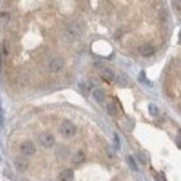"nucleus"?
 Instances as JSON below:
<instances>
[{
  "instance_id": "obj_23",
  "label": "nucleus",
  "mask_w": 181,
  "mask_h": 181,
  "mask_svg": "<svg viewBox=\"0 0 181 181\" xmlns=\"http://www.w3.org/2000/svg\"><path fill=\"white\" fill-rule=\"evenodd\" d=\"M0 112H1V107H0ZM0 124H1V117H0Z\"/></svg>"
},
{
  "instance_id": "obj_6",
  "label": "nucleus",
  "mask_w": 181,
  "mask_h": 181,
  "mask_svg": "<svg viewBox=\"0 0 181 181\" xmlns=\"http://www.w3.org/2000/svg\"><path fill=\"white\" fill-rule=\"evenodd\" d=\"M64 59L63 58H59V57H56V58H53L51 60V63H49V70H51V73H57V72H59L63 67H64Z\"/></svg>"
},
{
  "instance_id": "obj_18",
  "label": "nucleus",
  "mask_w": 181,
  "mask_h": 181,
  "mask_svg": "<svg viewBox=\"0 0 181 181\" xmlns=\"http://www.w3.org/2000/svg\"><path fill=\"white\" fill-rule=\"evenodd\" d=\"M155 181H168L163 172H158L155 174Z\"/></svg>"
},
{
  "instance_id": "obj_16",
  "label": "nucleus",
  "mask_w": 181,
  "mask_h": 181,
  "mask_svg": "<svg viewBox=\"0 0 181 181\" xmlns=\"http://www.w3.org/2000/svg\"><path fill=\"white\" fill-rule=\"evenodd\" d=\"M84 158H85V155H84L83 152H82V151H78V152L74 155V162H77V163L83 162Z\"/></svg>"
},
{
  "instance_id": "obj_19",
  "label": "nucleus",
  "mask_w": 181,
  "mask_h": 181,
  "mask_svg": "<svg viewBox=\"0 0 181 181\" xmlns=\"http://www.w3.org/2000/svg\"><path fill=\"white\" fill-rule=\"evenodd\" d=\"M138 160H139L142 164H145V163H147V158H145V155H144L142 152H139V153H138Z\"/></svg>"
},
{
  "instance_id": "obj_4",
  "label": "nucleus",
  "mask_w": 181,
  "mask_h": 181,
  "mask_svg": "<svg viewBox=\"0 0 181 181\" xmlns=\"http://www.w3.org/2000/svg\"><path fill=\"white\" fill-rule=\"evenodd\" d=\"M14 164H15V168H16L19 172H26L28 167H29V161H28V159L26 158V157L19 155V157H17V158L15 159Z\"/></svg>"
},
{
  "instance_id": "obj_11",
  "label": "nucleus",
  "mask_w": 181,
  "mask_h": 181,
  "mask_svg": "<svg viewBox=\"0 0 181 181\" xmlns=\"http://www.w3.org/2000/svg\"><path fill=\"white\" fill-rule=\"evenodd\" d=\"M148 110H149L150 115L152 116V117H158V116L160 115V110H159V107L157 106L155 104H153V103L149 104Z\"/></svg>"
},
{
  "instance_id": "obj_22",
  "label": "nucleus",
  "mask_w": 181,
  "mask_h": 181,
  "mask_svg": "<svg viewBox=\"0 0 181 181\" xmlns=\"http://www.w3.org/2000/svg\"><path fill=\"white\" fill-rule=\"evenodd\" d=\"M177 142H178V147L180 148V134H178V136H177Z\"/></svg>"
},
{
  "instance_id": "obj_7",
  "label": "nucleus",
  "mask_w": 181,
  "mask_h": 181,
  "mask_svg": "<svg viewBox=\"0 0 181 181\" xmlns=\"http://www.w3.org/2000/svg\"><path fill=\"white\" fill-rule=\"evenodd\" d=\"M59 181H73L74 179V171L72 169H65L59 173Z\"/></svg>"
},
{
  "instance_id": "obj_17",
  "label": "nucleus",
  "mask_w": 181,
  "mask_h": 181,
  "mask_svg": "<svg viewBox=\"0 0 181 181\" xmlns=\"http://www.w3.org/2000/svg\"><path fill=\"white\" fill-rule=\"evenodd\" d=\"M116 82L120 84V85H122V86L128 85V81H126V78L123 76V75H119V76L116 77Z\"/></svg>"
},
{
  "instance_id": "obj_14",
  "label": "nucleus",
  "mask_w": 181,
  "mask_h": 181,
  "mask_svg": "<svg viewBox=\"0 0 181 181\" xmlns=\"http://www.w3.org/2000/svg\"><path fill=\"white\" fill-rule=\"evenodd\" d=\"M106 108H107V113L111 116H115L116 114H117V108H116L114 103H108Z\"/></svg>"
},
{
  "instance_id": "obj_1",
  "label": "nucleus",
  "mask_w": 181,
  "mask_h": 181,
  "mask_svg": "<svg viewBox=\"0 0 181 181\" xmlns=\"http://www.w3.org/2000/svg\"><path fill=\"white\" fill-rule=\"evenodd\" d=\"M76 131H77L76 125L70 121H64L59 125L60 134L63 135V138H65V139H72L76 134Z\"/></svg>"
},
{
  "instance_id": "obj_8",
  "label": "nucleus",
  "mask_w": 181,
  "mask_h": 181,
  "mask_svg": "<svg viewBox=\"0 0 181 181\" xmlns=\"http://www.w3.org/2000/svg\"><path fill=\"white\" fill-rule=\"evenodd\" d=\"M139 53H140V55L144 56V57H149V56L153 55L154 49L151 45H149V44H144V45H142V46L139 47Z\"/></svg>"
},
{
  "instance_id": "obj_13",
  "label": "nucleus",
  "mask_w": 181,
  "mask_h": 181,
  "mask_svg": "<svg viewBox=\"0 0 181 181\" xmlns=\"http://www.w3.org/2000/svg\"><path fill=\"white\" fill-rule=\"evenodd\" d=\"M126 162L129 164V167L132 169V170H134V171H138V166H136V163H135V160L133 159L132 155H128L126 157Z\"/></svg>"
},
{
  "instance_id": "obj_21",
  "label": "nucleus",
  "mask_w": 181,
  "mask_h": 181,
  "mask_svg": "<svg viewBox=\"0 0 181 181\" xmlns=\"http://www.w3.org/2000/svg\"><path fill=\"white\" fill-rule=\"evenodd\" d=\"M114 138H115V144H116V148L119 149L120 148V139H119V135L116 134H114Z\"/></svg>"
},
{
  "instance_id": "obj_5",
  "label": "nucleus",
  "mask_w": 181,
  "mask_h": 181,
  "mask_svg": "<svg viewBox=\"0 0 181 181\" xmlns=\"http://www.w3.org/2000/svg\"><path fill=\"white\" fill-rule=\"evenodd\" d=\"M20 152L23 153V157H29V155H33L36 152V147L33 142L30 141H25L20 144Z\"/></svg>"
},
{
  "instance_id": "obj_3",
  "label": "nucleus",
  "mask_w": 181,
  "mask_h": 181,
  "mask_svg": "<svg viewBox=\"0 0 181 181\" xmlns=\"http://www.w3.org/2000/svg\"><path fill=\"white\" fill-rule=\"evenodd\" d=\"M38 141L39 143L44 147H53L55 143V136L51 134V132H42L38 135Z\"/></svg>"
},
{
  "instance_id": "obj_2",
  "label": "nucleus",
  "mask_w": 181,
  "mask_h": 181,
  "mask_svg": "<svg viewBox=\"0 0 181 181\" xmlns=\"http://www.w3.org/2000/svg\"><path fill=\"white\" fill-rule=\"evenodd\" d=\"M66 36L72 40H74L76 38H78L82 34H83V27L82 25L78 23H72L66 28Z\"/></svg>"
},
{
  "instance_id": "obj_9",
  "label": "nucleus",
  "mask_w": 181,
  "mask_h": 181,
  "mask_svg": "<svg viewBox=\"0 0 181 181\" xmlns=\"http://www.w3.org/2000/svg\"><path fill=\"white\" fill-rule=\"evenodd\" d=\"M101 76H102V78L104 81H106L107 83L112 82L113 78H114V74H113V72L110 68H104L102 70V73H101Z\"/></svg>"
},
{
  "instance_id": "obj_15",
  "label": "nucleus",
  "mask_w": 181,
  "mask_h": 181,
  "mask_svg": "<svg viewBox=\"0 0 181 181\" xmlns=\"http://www.w3.org/2000/svg\"><path fill=\"white\" fill-rule=\"evenodd\" d=\"M8 21H9V14L2 12V14L0 15V27L6 26L8 23Z\"/></svg>"
},
{
  "instance_id": "obj_12",
  "label": "nucleus",
  "mask_w": 181,
  "mask_h": 181,
  "mask_svg": "<svg viewBox=\"0 0 181 181\" xmlns=\"http://www.w3.org/2000/svg\"><path fill=\"white\" fill-rule=\"evenodd\" d=\"M138 79H139L140 83H143L145 84V85H148L149 87H152V83L147 78V75H145V72H144V70H141V72H140Z\"/></svg>"
},
{
  "instance_id": "obj_10",
  "label": "nucleus",
  "mask_w": 181,
  "mask_h": 181,
  "mask_svg": "<svg viewBox=\"0 0 181 181\" xmlns=\"http://www.w3.org/2000/svg\"><path fill=\"white\" fill-rule=\"evenodd\" d=\"M93 97H94V100H95L96 102L103 103V102H104V100H105V93L103 92L102 89H100V88H97V89H94Z\"/></svg>"
},
{
  "instance_id": "obj_20",
  "label": "nucleus",
  "mask_w": 181,
  "mask_h": 181,
  "mask_svg": "<svg viewBox=\"0 0 181 181\" xmlns=\"http://www.w3.org/2000/svg\"><path fill=\"white\" fill-rule=\"evenodd\" d=\"M8 45H9V43L7 42V40H5V43H4V53H5L6 55L9 53V47H8Z\"/></svg>"
}]
</instances>
